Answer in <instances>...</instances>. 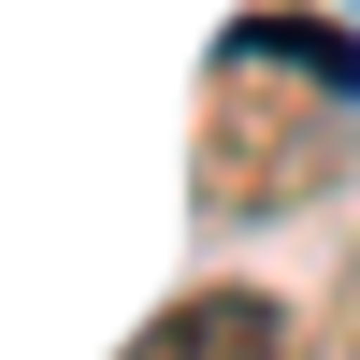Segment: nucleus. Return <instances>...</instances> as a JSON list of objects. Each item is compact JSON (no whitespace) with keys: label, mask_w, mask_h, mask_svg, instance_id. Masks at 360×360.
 Instances as JSON below:
<instances>
[{"label":"nucleus","mask_w":360,"mask_h":360,"mask_svg":"<svg viewBox=\"0 0 360 360\" xmlns=\"http://www.w3.org/2000/svg\"><path fill=\"white\" fill-rule=\"evenodd\" d=\"M317 173H332V101H288V86H274V44H231L217 130H202V202L245 217V202H303Z\"/></svg>","instance_id":"nucleus-1"},{"label":"nucleus","mask_w":360,"mask_h":360,"mask_svg":"<svg viewBox=\"0 0 360 360\" xmlns=\"http://www.w3.org/2000/svg\"><path fill=\"white\" fill-rule=\"evenodd\" d=\"M130 360H288V317L259 288H188V303H159L130 332Z\"/></svg>","instance_id":"nucleus-2"},{"label":"nucleus","mask_w":360,"mask_h":360,"mask_svg":"<svg viewBox=\"0 0 360 360\" xmlns=\"http://www.w3.org/2000/svg\"><path fill=\"white\" fill-rule=\"evenodd\" d=\"M346 360H360V274H346Z\"/></svg>","instance_id":"nucleus-3"}]
</instances>
